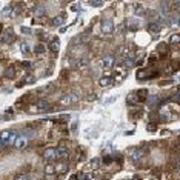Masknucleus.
Wrapping results in <instances>:
<instances>
[{"mask_svg":"<svg viewBox=\"0 0 180 180\" xmlns=\"http://www.w3.org/2000/svg\"><path fill=\"white\" fill-rule=\"evenodd\" d=\"M43 159H45L48 163H51L54 160H57V149L56 148H46L45 151H43Z\"/></svg>","mask_w":180,"mask_h":180,"instance_id":"1","label":"nucleus"},{"mask_svg":"<svg viewBox=\"0 0 180 180\" xmlns=\"http://www.w3.org/2000/svg\"><path fill=\"white\" fill-rule=\"evenodd\" d=\"M45 176H54L56 174V168H54V163H46L45 165Z\"/></svg>","mask_w":180,"mask_h":180,"instance_id":"12","label":"nucleus"},{"mask_svg":"<svg viewBox=\"0 0 180 180\" xmlns=\"http://www.w3.org/2000/svg\"><path fill=\"white\" fill-rule=\"evenodd\" d=\"M26 146H28V137H26L25 134H20L19 139L15 140V143H14V148L19 149V151H23V149H26Z\"/></svg>","mask_w":180,"mask_h":180,"instance_id":"2","label":"nucleus"},{"mask_svg":"<svg viewBox=\"0 0 180 180\" xmlns=\"http://www.w3.org/2000/svg\"><path fill=\"white\" fill-rule=\"evenodd\" d=\"M146 129H148V131H156V125H148V126H146Z\"/></svg>","mask_w":180,"mask_h":180,"instance_id":"32","label":"nucleus"},{"mask_svg":"<svg viewBox=\"0 0 180 180\" xmlns=\"http://www.w3.org/2000/svg\"><path fill=\"white\" fill-rule=\"evenodd\" d=\"M114 31V23L111 20H103L102 22V32L105 36H111Z\"/></svg>","mask_w":180,"mask_h":180,"instance_id":"3","label":"nucleus"},{"mask_svg":"<svg viewBox=\"0 0 180 180\" xmlns=\"http://www.w3.org/2000/svg\"><path fill=\"white\" fill-rule=\"evenodd\" d=\"M71 97L69 96H62L60 97V105H63V106H68V105H71Z\"/></svg>","mask_w":180,"mask_h":180,"instance_id":"19","label":"nucleus"},{"mask_svg":"<svg viewBox=\"0 0 180 180\" xmlns=\"http://www.w3.org/2000/svg\"><path fill=\"white\" fill-rule=\"evenodd\" d=\"M3 37H2V42H5V43H11V42H13L14 40V34H13V31H8L6 32V34H2Z\"/></svg>","mask_w":180,"mask_h":180,"instance_id":"14","label":"nucleus"},{"mask_svg":"<svg viewBox=\"0 0 180 180\" xmlns=\"http://www.w3.org/2000/svg\"><path fill=\"white\" fill-rule=\"evenodd\" d=\"M100 159H92L91 162H89V168H91V170L92 171H94V170H97V168H99L100 166Z\"/></svg>","mask_w":180,"mask_h":180,"instance_id":"20","label":"nucleus"},{"mask_svg":"<svg viewBox=\"0 0 180 180\" xmlns=\"http://www.w3.org/2000/svg\"><path fill=\"white\" fill-rule=\"evenodd\" d=\"M9 137H11V129H8V131H2V133H0V143H2L3 148H5V146H8Z\"/></svg>","mask_w":180,"mask_h":180,"instance_id":"6","label":"nucleus"},{"mask_svg":"<svg viewBox=\"0 0 180 180\" xmlns=\"http://www.w3.org/2000/svg\"><path fill=\"white\" fill-rule=\"evenodd\" d=\"M57 157H59V159L60 160H63V162H66L68 160V157H69V151H68V148H66V146H57Z\"/></svg>","mask_w":180,"mask_h":180,"instance_id":"4","label":"nucleus"},{"mask_svg":"<svg viewBox=\"0 0 180 180\" xmlns=\"http://www.w3.org/2000/svg\"><path fill=\"white\" fill-rule=\"evenodd\" d=\"M99 85L102 86V88H110V86L112 85V79L108 77V75H105V77H102L99 80Z\"/></svg>","mask_w":180,"mask_h":180,"instance_id":"9","label":"nucleus"},{"mask_svg":"<svg viewBox=\"0 0 180 180\" xmlns=\"http://www.w3.org/2000/svg\"><path fill=\"white\" fill-rule=\"evenodd\" d=\"M148 31L151 32V34H159L160 32V25L157 23V22H151V23L148 25Z\"/></svg>","mask_w":180,"mask_h":180,"instance_id":"11","label":"nucleus"},{"mask_svg":"<svg viewBox=\"0 0 180 180\" xmlns=\"http://www.w3.org/2000/svg\"><path fill=\"white\" fill-rule=\"evenodd\" d=\"M54 168H56V172L57 174H63V172L68 171V165H66V162H63V160L60 162V163H56Z\"/></svg>","mask_w":180,"mask_h":180,"instance_id":"8","label":"nucleus"},{"mask_svg":"<svg viewBox=\"0 0 180 180\" xmlns=\"http://www.w3.org/2000/svg\"><path fill=\"white\" fill-rule=\"evenodd\" d=\"M22 52H23L25 54V56H28V54L31 52V48H29V45H28V43H26V42H22Z\"/></svg>","mask_w":180,"mask_h":180,"instance_id":"21","label":"nucleus"},{"mask_svg":"<svg viewBox=\"0 0 180 180\" xmlns=\"http://www.w3.org/2000/svg\"><path fill=\"white\" fill-rule=\"evenodd\" d=\"M171 43H180V34H172L171 39H170Z\"/></svg>","mask_w":180,"mask_h":180,"instance_id":"26","label":"nucleus"},{"mask_svg":"<svg viewBox=\"0 0 180 180\" xmlns=\"http://www.w3.org/2000/svg\"><path fill=\"white\" fill-rule=\"evenodd\" d=\"M50 50H51L52 52H57V51L60 50V42H59V39L52 40V42L50 43Z\"/></svg>","mask_w":180,"mask_h":180,"instance_id":"17","label":"nucleus"},{"mask_svg":"<svg viewBox=\"0 0 180 180\" xmlns=\"http://www.w3.org/2000/svg\"><path fill=\"white\" fill-rule=\"evenodd\" d=\"M134 63H135V62H134V59H133V57H129V59H125L123 66H125V68H133V66H134Z\"/></svg>","mask_w":180,"mask_h":180,"instance_id":"22","label":"nucleus"},{"mask_svg":"<svg viewBox=\"0 0 180 180\" xmlns=\"http://www.w3.org/2000/svg\"><path fill=\"white\" fill-rule=\"evenodd\" d=\"M112 162V157L111 156H108V157H105V159H103V163H106V165H108V163H111Z\"/></svg>","mask_w":180,"mask_h":180,"instance_id":"30","label":"nucleus"},{"mask_svg":"<svg viewBox=\"0 0 180 180\" xmlns=\"http://www.w3.org/2000/svg\"><path fill=\"white\" fill-rule=\"evenodd\" d=\"M69 97H71V102H73V103H77V102H79V99H80V97H79L77 94H71Z\"/></svg>","mask_w":180,"mask_h":180,"instance_id":"29","label":"nucleus"},{"mask_svg":"<svg viewBox=\"0 0 180 180\" xmlns=\"http://www.w3.org/2000/svg\"><path fill=\"white\" fill-rule=\"evenodd\" d=\"M177 6H180V2H179V3H177Z\"/></svg>","mask_w":180,"mask_h":180,"instance_id":"40","label":"nucleus"},{"mask_svg":"<svg viewBox=\"0 0 180 180\" xmlns=\"http://www.w3.org/2000/svg\"><path fill=\"white\" fill-rule=\"evenodd\" d=\"M37 108H39L40 111H48V110H50V102L39 100V102H37Z\"/></svg>","mask_w":180,"mask_h":180,"instance_id":"13","label":"nucleus"},{"mask_svg":"<svg viewBox=\"0 0 180 180\" xmlns=\"http://www.w3.org/2000/svg\"><path fill=\"white\" fill-rule=\"evenodd\" d=\"M126 103H128V105H131V106H135V105H139V103H140V100H139L137 94H129V96L126 97Z\"/></svg>","mask_w":180,"mask_h":180,"instance_id":"10","label":"nucleus"},{"mask_svg":"<svg viewBox=\"0 0 180 180\" xmlns=\"http://www.w3.org/2000/svg\"><path fill=\"white\" fill-rule=\"evenodd\" d=\"M69 180H77V176H73V177H71Z\"/></svg>","mask_w":180,"mask_h":180,"instance_id":"36","label":"nucleus"},{"mask_svg":"<svg viewBox=\"0 0 180 180\" xmlns=\"http://www.w3.org/2000/svg\"><path fill=\"white\" fill-rule=\"evenodd\" d=\"M89 5L91 6H102L103 2H89Z\"/></svg>","mask_w":180,"mask_h":180,"instance_id":"31","label":"nucleus"},{"mask_svg":"<svg viewBox=\"0 0 180 180\" xmlns=\"http://www.w3.org/2000/svg\"><path fill=\"white\" fill-rule=\"evenodd\" d=\"M148 102H149V105H156V103H159V102H160V99H159V96H152Z\"/></svg>","mask_w":180,"mask_h":180,"instance_id":"27","label":"nucleus"},{"mask_svg":"<svg viewBox=\"0 0 180 180\" xmlns=\"http://www.w3.org/2000/svg\"><path fill=\"white\" fill-rule=\"evenodd\" d=\"M0 32H2V25H0Z\"/></svg>","mask_w":180,"mask_h":180,"instance_id":"38","label":"nucleus"},{"mask_svg":"<svg viewBox=\"0 0 180 180\" xmlns=\"http://www.w3.org/2000/svg\"><path fill=\"white\" fill-rule=\"evenodd\" d=\"M22 65H23L25 68H28V66H31V62H23V63H22Z\"/></svg>","mask_w":180,"mask_h":180,"instance_id":"35","label":"nucleus"},{"mask_svg":"<svg viewBox=\"0 0 180 180\" xmlns=\"http://www.w3.org/2000/svg\"><path fill=\"white\" fill-rule=\"evenodd\" d=\"M45 51H46V46L43 45V43H37V45L34 46V52L39 54V56H40V54H43Z\"/></svg>","mask_w":180,"mask_h":180,"instance_id":"18","label":"nucleus"},{"mask_svg":"<svg viewBox=\"0 0 180 180\" xmlns=\"http://www.w3.org/2000/svg\"><path fill=\"white\" fill-rule=\"evenodd\" d=\"M15 180H29V177L26 176V174H19V176L15 177Z\"/></svg>","mask_w":180,"mask_h":180,"instance_id":"28","label":"nucleus"},{"mask_svg":"<svg viewBox=\"0 0 180 180\" xmlns=\"http://www.w3.org/2000/svg\"><path fill=\"white\" fill-rule=\"evenodd\" d=\"M177 25H180V17L177 19Z\"/></svg>","mask_w":180,"mask_h":180,"instance_id":"37","label":"nucleus"},{"mask_svg":"<svg viewBox=\"0 0 180 180\" xmlns=\"http://www.w3.org/2000/svg\"><path fill=\"white\" fill-rule=\"evenodd\" d=\"M129 156H131V159H133L134 162H139L142 157H143V151H142L140 148H134V149L129 151Z\"/></svg>","mask_w":180,"mask_h":180,"instance_id":"7","label":"nucleus"},{"mask_svg":"<svg viewBox=\"0 0 180 180\" xmlns=\"http://www.w3.org/2000/svg\"><path fill=\"white\" fill-rule=\"evenodd\" d=\"M179 162H180V156H179Z\"/></svg>","mask_w":180,"mask_h":180,"instance_id":"41","label":"nucleus"},{"mask_svg":"<svg viewBox=\"0 0 180 180\" xmlns=\"http://www.w3.org/2000/svg\"><path fill=\"white\" fill-rule=\"evenodd\" d=\"M134 8H135V11H134V14H135V15H143V14H145V13H143V6H142V5L135 3V5H134Z\"/></svg>","mask_w":180,"mask_h":180,"instance_id":"23","label":"nucleus"},{"mask_svg":"<svg viewBox=\"0 0 180 180\" xmlns=\"http://www.w3.org/2000/svg\"><path fill=\"white\" fill-rule=\"evenodd\" d=\"M45 180H56V176H45Z\"/></svg>","mask_w":180,"mask_h":180,"instance_id":"34","label":"nucleus"},{"mask_svg":"<svg viewBox=\"0 0 180 180\" xmlns=\"http://www.w3.org/2000/svg\"><path fill=\"white\" fill-rule=\"evenodd\" d=\"M2 13H3L5 17H11V15H13V8H11V5H8V6H5Z\"/></svg>","mask_w":180,"mask_h":180,"instance_id":"24","label":"nucleus"},{"mask_svg":"<svg viewBox=\"0 0 180 180\" xmlns=\"http://www.w3.org/2000/svg\"><path fill=\"white\" fill-rule=\"evenodd\" d=\"M2 148H3V146H2V143H0V149H2Z\"/></svg>","mask_w":180,"mask_h":180,"instance_id":"39","label":"nucleus"},{"mask_svg":"<svg viewBox=\"0 0 180 180\" xmlns=\"http://www.w3.org/2000/svg\"><path fill=\"white\" fill-rule=\"evenodd\" d=\"M22 32H23V34H29L31 29H29V28H22Z\"/></svg>","mask_w":180,"mask_h":180,"instance_id":"33","label":"nucleus"},{"mask_svg":"<svg viewBox=\"0 0 180 180\" xmlns=\"http://www.w3.org/2000/svg\"><path fill=\"white\" fill-rule=\"evenodd\" d=\"M63 22H65V17H63V15H56V17L52 19L51 25H52V26H60Z\"/></svg>","mask_w":180,"mask_h":180,"instance_id":"16","label":"nucleus"},{"mask_svg":"<svg viewBox=\"0 0 180 180\" xmlns=\"http://www.w3.org/2000/svg\"><path fill=\"white\" fill-rule=\"evenodd\" d=\"M114 63H116V59H114L112 56H105L102 59V66L103 68H112L114 66Z\"/></svg>","mask_w":180,"mask_h":180,"instance_id":"5","label":"nucleus"},{"mask_svg":"<svg viewBox=\"0 0 180 180\" xmlns=\"http://www.w3.org/2000/svg\"><path fill=\"white\" fill-rule=\"evenodd\" d=\"M36 15H37V17H40V15H45V8H43V6H37V8H36Z\"/></svg>","mask_w":180,"mask_h":180,"instance_id":"25","label":"nucleus"},{"mask_svg":"<svg viewBox=\"0 0 180 180\" xmlns=\"http://www.w3.org/2000/svg\"><path fill=\"white\" fill-rule=\"evenodd\" d=\"M5 75H6L8 79H14V75H15V66H8L6 68V71H5Z\"/></svg>","mask_w":180,"mask_h":180,"instance_id":"15","label":"nucleus"}]
</instances>
